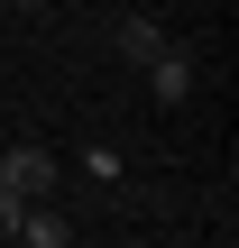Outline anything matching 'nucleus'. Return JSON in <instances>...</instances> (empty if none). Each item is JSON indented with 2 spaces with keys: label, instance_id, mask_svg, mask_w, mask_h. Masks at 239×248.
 <instances>
[{
  "label": "nucleus",
  "instance_id": "nucleus-5",
  "mask_svg": "<svg viewBox=\"0 0 239 248\" xmlns=\"http://www.w3.org/2000/svg\"><path fill=\"white\" fill-rule=\"evenodd\" d=\"M18 212H28V193H18V184L0 175V248H9V230H18Z\"/></svg>",
  "mask_w": 239,
  "mask_h": 248
},
{
  "label": "nucleus",
  "instance_id": "nucleus-6",
  "mask_svg": "<svg viewBox=\"0 0 239 248\" xmlns=\"http://www.w3.org/2000/svg\"><path fill=\"white\" fill-rule=\"evenodd\" d=\"M9 248H18V239H9Z\"/></svg>",
  "mask_w": 239,
  "mask_h": 248
},
{
  "label": "nucleus",
  "instance_id": "nucleus-1",
  "mask_svg": "<svg viewBox=\"0 0 239 248\" xmlns=\"http://www.w3.org/2000/svg\"><path fill=\"white\" fill-rule=\"evenodd\" d=\"M0 175H9L28 202H46V193H55V156H46V147H0Z\"/></svg>",
  "mask_w": 239,
  "mask_h": 248
},
{
  "label": "nucleus",
  "instance_id": "nucleus-2",
  "mask_svg": "<svg viewBox=\"0 0 239 248\" xmlns=\"http://www.w3.org/2000/svg\"><path fill=\"white\" fill-rule=\"evenodd\" d=\"M138 74H147V92H157L166 110H175V101H193V55H184V46H166V55H157V64H138Z\"/></svg>",
  "mask_w": 239,
  "mask_h": 248
},
{
  "label": "nucleus",
  "instance_id": "nucleus-4",
  "mask_svg": "<svg viewBox=\"0 0 239 248\" xmlns=\"http://www.w3.org/2000/svg\"><path fill=\"white\" fill-rule=\"evenodd\" d=\"M166 46H175V37H166L157 18H120V55H129V64H157Z\"/></svg>",
  "mask_w": 239,
  "mask_h": 248
},
{
  "label": "nucleus",
  "instance_id": "nucleus-3",
  "mask_svg": "<svg viewBox=\"0 0 239 248\" xmlns=\"http://www.w3.org/2000/svg\"><path fill=\"white\" fill-rule=\"evenodd\" d=\"M9 239H18V248H64V239H74V230H64V212H55V202H28Z\"/></svg>",
  "mask_w": 239,
  "mask_h": 248
}]
</instances>
